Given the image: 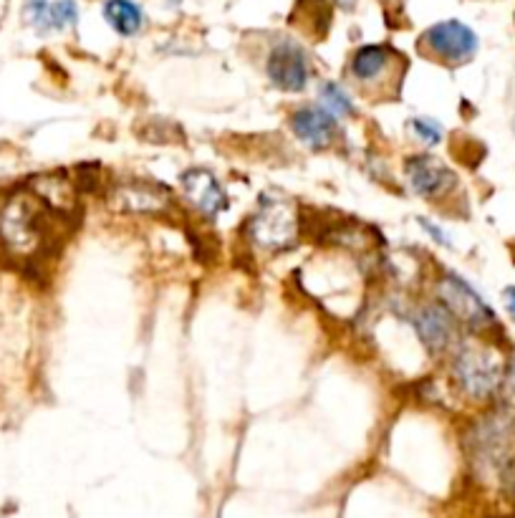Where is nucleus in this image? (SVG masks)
Masks as SVG:
<instances>
[{
  "instance_id": "nucleus-19",
  "label": "nucleus",
  "mask_w": 515,
  "mask_h": 518,
  "mask_svg": "<svg viewBox=\"0 0 515 518\" xmlns=\"http://www.w3.org/2000/svg\"><path fill=\"white\" fill-rule=\"evenodd\" d=\"M420 225H422V228L427 230V233L432 235V241H435V243H440V246H445V248H450V246H452L450 238H447V233H445V230L440 228V225L430 223V220H425V218H420Z\"/></svg>"
},
{
  "instance_id": "nucleus-13",
  "label": "nucleus",
  "mask_w": 515,
  "mask_h": 518,
  "mask_svg": "<svg viewBox=\"0 0 515 518\" xmlns=\"http://www.w3.org/2000/svg\"><path fill=\"white\" fill-rule=\"evenodd\" d=\"M182 190L187 198L197 205L202 215L208 218H218L225 208H228V195H225L223 185L218 177L208 170H190L182 175Z\"/></svg>"
},
{
  "instance_id": "nucleus-8",
  "label": "nucleus",
  "mask_w": 515,
  "mask_h": 518,
  "mask_svg": "<svg viewBox=\"0 0 515 518\" xmlns=\"http://www.w3.org/2000/svg\"><path fill=\"white\" fill-rule=\"evenodd\" d=\"M266 74L271 79L273 86H278L281 91H298L306 89L308 79H311V66H308L306 54L291 38H281L271 49L266 61Z\"/></svg>"
},
{
  "instance_id": "nucleus-17",
  "label": "nucleus",
  "mask_w": 515,
  "mask_h": 518,
  "mask_svg": "<svg viewBox=\"0 0 515 518\" xmlns=\"http://www.w3.org/2000/svg\"><path fill=\"white\" fill-rule=\"evenodd\" d=\"M407 129H409V134H412V137H415L417 142L425 147L440 145L442 134H445L442 124L432 117H412L407 122Z\"/></svg>"
},
{
  "instance_id": "nucleus-3",
  "label": "nucleus",
  "mask_w": 515,
  "mask_h": 518,
  "mask_svg": "<svg viewBox=\"0 0 515 518\" xmlns=\"http://www.w3.org/2000/svg\"><path fill=\"white\" fill-rule=\"evenodd\" d=\"M475 458L480 465L503 470L515 460V410H498L478 422L473 435Z\"/></svg>"
},
{
  "instance_id": "nucleus-12",
  "label": "nucleus",
  "mask_w": 515,
  "mask_h": 518,
  "mask_svg": "<svg viewBox=\"0 0 515 518\" xmlns=\"http://www.w3.org/2000/svg\"><path fill=\"white\" fill-rule=\"evenodd\" d=\"M114 208L127 210V213H160L170 205V193L160 185L144 180H124L112 190Z\"/></svg>"
},
{
  "instance_id": "nucleus-11",
  "label": "nucleus",
  "mask_w": 515,
  "mask_h": 518,
  "mask_svg": "<svg viewBox=\"0 0 515 518\" xmlns=\"http://www.w3.org/2000/svg\"><path fill=\"white\" fill-rule=\"evenodd\" d=\"M291 129L314 152L329 150L336 142V119L324 107H303L293 112Z\"/></svg>"
},
{
  "instance_id": "nucleus-2",
  "label": "nucleus",
  "mask_w": 515,
  "mask_h": 518,
  "mask_svg": "<svg viewBox=\"0 0 515 518\" xmlns=\"http://www.w3.org/2000/svg\"><path fill=\"white\" fill-rule=\"evenodd\" d=\"M452 374L460 390L470 400L485 402L500 390L505 380V357L495 344L468 342L462 344L452 362Z\"/></svg>"
},
{
  "instance_id": "nucleus-18",
  "label": "nucleus",
  "mask_w": 515,
  "mask_h": 518,
  "mask_svg": "<svg viewBox=\"0 0 515 518\" xmlns=\"http://www.w3.org/2000/svg\"><path fill=\"white\" fill-rule=\"evenodd\" d=\"M48 3H51V0H28L26 16H28V23H31V26L41 28L43 18H46V11H48Z\"/></svg>"
},
{
  "instance_id": "nucleus-21",
  "label": "nucleus",
  "mask_w": 515,
  "mask_h": 518,
  "mask_svg": "<svg viewBox=\"0 0 515 518\" xmlns=\"http://www.w3.org/2000/svg\"><path fill=\"white\" fill-rule=\"evenodd\" d=\"M339 6L341 8H351V6H354V0H339Z\"/></svg>"
},
{
  "instance_id": "nucleus-7",
  "label": "nucleus",
  "mask_w": 515,
  "mask_h": 518,
  "mask_svg": "<svg viewBox=\"0 0 515 518\" xmlns=\"http://www.w3.org/2000/svg\"><path fill=\"white\" fill-rule=\"evenodd\" d=\"M402 54H397L389 46H362L359 51H354L349 61V74L354 79V84L364 91H384L389 84L397 81V69L402 64L399 59Z\"/></svg>"
},
{
  "instance_id": "nucleus-15",
  "label": "nucleus",
  "mask_w": 515,
  "mask_h": 518,
  "mask_svg": "<svg viewBox=\"0 0 515 518\" xmlns=\"http://www.w3.org/2000/svg\"><path fill=\"white\" fill-rule=\"evenodd\" d=\"M319 94L321 107H324L334 119H346L354 114V99L349 97V91H346L339 81H324Z\"/></svg>"
},
{
  "instance_id": "nucleus-6",
  "label": "nucleus",
  "mask_w": 515,
  "mask_h": 518,
  "mask_svg": "<svg viewBox=\"0 0 515 518\" xmlns=\"http://www.w3.org/2000/svg\"><path fill=\"white\" fill-rule=\"evenodd\" d=\"M440 301L452 311L460 324L470 326L475 332H488L495 326V311L485 304L483 296L465 281V278L447 273L440 278Z\"/></svg>"
},
{
  "instance_id": "nucleus-9",
  "label": "nucleus",
  "mask_w": 515,
  "mask_h": 518,
  "mask_svg": "<svg viewBox=\"0 0 515 518\" xmlns=\"http://www.w3.org/2000/svg\"><path fill=\"white\" fill-rule=\"evenodd\" d=\"M404 175L409 185L420 198L440 200L450 195L457 185V177L445 162H440L432 155H415L404 162Z\"/></svg>"
},
{
  "instance_id": "nucleus-14",
  "label": "nucleus",
  "mask_w": 515,
  "mask_h": 518,
  "mask_svg": "<svg viewBox=\"0 0 515 518\" xmlns=\"http://www.w3.org/2000/svg\"><path fill=\"white\" fill-rule=\"evenodd\" d=\"M104 18L119 36H137L144 26V13L134 0H107Z\"/></svg>"
},
{
  "instance_id": "nucleus-10",
  "label": "nucleus",
  "mask_w": 515,
  "mask_h": 518,
  "mask_svg": "<svg viewBox=\"0 0 515 518\" xmlns=\"http://www.w3.org/2000/svg\"><path fill=\"white\" fill-rule=\"evenodd\" d=\"M415 332L420 342L430 354H445L447 349L457 344V332H460V321L452 316V311L445 304H427L412 319Z\"/></svg>"
},
{
  "instance_id": "nucleus-1",
  "label": "nucleus",
  "mask_w": 515,
  "mask_h": 518,
  "mask_svg": "<svg viewBox=\"0 0 515 518\" xmlns=\"http://www.w3.org/2000/svg\"><path fill=\"white\" fill-rule=\"evenodd\" d=\"M41 198L13 195L0 205V243L18 258H31L46 246V218Z\"/></svg>"
},
{
  "instance_id": "nucleus-20",
  "label": "nucleus",
  "mask_w": 515,
  "mask_h": 518,
  "mask_svg": "<svg viewBox=\"0 0 515 518\" xmlns=\"http://www.w3.org/2000/svg\"><path fill=\"white\" fill-rule=\"evenodd\" d=\"M505 304H508L510 316H513V319H515V286L505 289Z\"/></svg>"
},
{
  "instance_id": "nucleus-16",
  "label": "nucleus",
  "mask_w": 515,
  "mask_h": 518,
  "mask_svg": "<svg viewBox=\"0 0 515 518\" xmlns=\"http://www.w3.org/2000/svg\"><path fill=\"white\" fill-rule=\"evenodd\" d=\"M76 23H79V6L74 0H56V3H48L46 18L38 31H66Z\"/></svg>"
},
{
  "instance_id": "nucleus-5",
  "label": "nucleus",
  "mask_w": 515,
  "mask_h": 518,
  "mask_svg": "<svg viewBox=\"0 0 515 518\" xmlns=\"http://www.w3.org/2000/svg\"><path fill=\"white\" fill-rule=\"evenodd\" d=\"M422 54H427L430 59L442 61L447 66H457V64H468L470 59L478 51L480 41L475 36V31L470 26L460 21H442L435 23L432 28H427L422 33L420 43Z\"/></svg>"
},
{
  "instance_id": "nucleus-4",
  "label": "nucleus",
  "mask_w": 515,
  "mask_h": 518,
  "mask_svg": "<svg viewBox=\"0 0 515 518\" xmlns=\"http://www.w3.org/2000/svg\"><path fill=\"white\" fill-rule=\"evenodd\" d=\"M250 241L268 251H286L296 243L298 218L288 203L278 198H266L248 223Z\"/></svg>"
}]
</instances>
